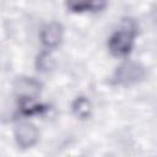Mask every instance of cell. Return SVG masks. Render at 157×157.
Here are the masks:
<instances>
[{
	"label": "cell",
	"mask_w": 157,
	"mask_h": 157,
	"mask_svg": "<svg viewBox=\"0 0 157 157\" xmlns=\"http://www.w3.org/2000/svg\"><path fill=\"white\" fill-rule=\"evenodd\" d=\"M125 26L117 29L108 39V49L114 56H126L132 50L136 26L131 20H125Z\"/></svg>",
	"instance_id": "cell-1"
},
{
	"label": "cell",
	"mask_w": 157,
	"mask_h": 157,
	"mask_svg": "<svg viewBox=\"0 0 157 157\" xmlns=\"http://www.w3.org/2000/svg\"><path fill=\"white\" fill-rule=\"evenodd\" d=\"M146 77V69L136 61H125L120 64L113 76L112 82L118 86H131Z\"/></svg>",
	"instance_id": "cell-2"
},
{
	"label": "cell",
	"mask_w": 157,
	"mask_h": 157,
	"mask_svg": "<svg viewBox=\"0 0 157 157\" xmlns=\"http://www.w3.org/2000/svg\"><path fill=\"white\" fill-rule=\"evenodd\" d=\"M39 140V131L34 124L29 121L18 123L15 128V141L21 148H29Z\"/></svg>",
	"instance_id": "cell-3"
},
{
	"label": "cell",
	"mask_w": 157,
	"mask_h": 157,
	"mask_svg": "<svg viewBox=\"0 0 157 157\" xmlns=\"http://www.w3.org/2000/svg\"><path fill=\"white\" fill-rule=\"evenodd\" d=\"M40 87L42 85L39 81H37L33 77H26V76L17 77L13 83V91L17 96V99H23V98L37 99L38 94L40 93Z\"/></svg>",
	"instance_id": "cell-4"
},
{
	"label": "cell",
	"mask_w": 157,
	"mask_h": 157,
	"mask_svg": "<svg viewBox=\"0 0 157 157\" xmlns=\"http://www.w3.org/2000/svg\"><path fill=\"white\" fill-rule=\"evenodd\" d=\"M39 39L47 49H55L63 40V26L59 22H49L44 25L39 33Z\"/></svg>",
	"instance_id": "cell-5"
},
{
	"label": "cell",
	"mask_w": 157,
	"mask_h": 157,
	"mask_svg": "<svg viewBox=\"0 0 157 157\" xmlns=\"http://www.w3.org/2000/svg\"><path fill=\"white\" fill-rule=\"evenodd\" d=\"M18 101V110L22 115L26 117H31V115H36V114H42L43 112H45L48 109L47 105L38 103L37 99H32V98H23V99H17Z\"/></svg>",
	"instance_id": "cell-6"
},
{
	"label": "cell",
	"mask_w": 157,
	"mask_h": 157,
	"mask_svg": "<svg viewBox=\"0 0 157 157\" xmlns=\"http://www.w3.org/2000/svg\"><path fill=\"white\" fill-rule=\"evenodd\" d=\"M71 109L72 113L80 118V119H87L91 117L92 113V104L90 102V99L85 96H78L75 98V101L71 104Z\"/></svg>",
	"instance_id": "cell-7"
},
{
	"label": "cell",
	"mask_w": 157,
	"mask_h": 157,
	"mask_svg": "<svg viewBox=\"0 0 157 157\" xmlns=\"http://www.w3.org/2000/svg\"><path fill=\"white\" fill-rule=\"evenodd\" d=\"M66 6L74 12H97L107 6L104 1H85V2H67Z\"/></svg>",
	"instance_id": "cell-8"
},
{
	"label": "cell",
	"mask_w": 157,
	"mask_h": 157,
	"mask_svg": "<svg viewBox=\"0 0 157 157\" xmlns=\"http://www.w3.org/2000/svg\"><path fill=\"white\" fill-rule=\"evenodd\" d=\"M36 65L40 71H49L54 66V60L48 52H43L40 55H38Z\"/></svg>",
	"instance_id": "cell-9"
}]
</instances>
